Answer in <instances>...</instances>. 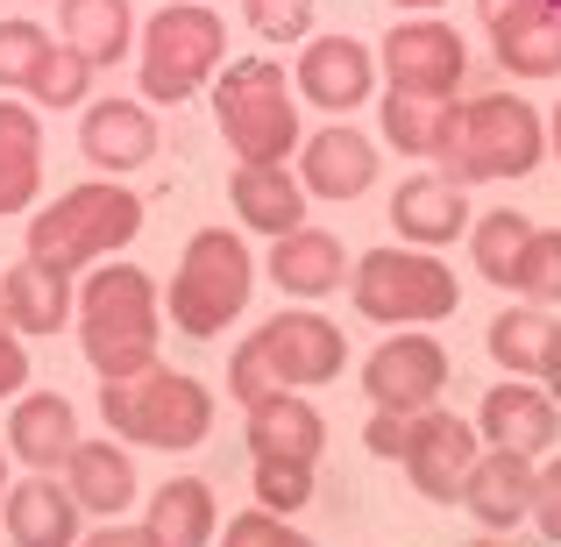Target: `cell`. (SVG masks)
<instances>
[{"label": "cell", "mask_w": 561, "mask_h": 547, "mask_svg": "<svg viewBox=\"0 0 561 547\" xmlns=\"http://www.w3.org/2000/svg\"><path fill=\"white\" fill-rule=\"evenodd\" d=\"M548 150V128L526 100L512 93H483L455 114L448 143H440V179L455 185H483V179H526Z\"/></svg>", "instance_id": "cell-4"}, {"label": "cell", "mask_w": 561, "mask_h": 547, "mask_svg": "<svg viewBox=\"0 0 561 547\" xmlns=\"http://www.w3.org/2000/svg\"><path fill=\"white\" fill-rule=\"evenodd\" d=\"M85 86H93V65H85V57L71 50V43H65V50L50 43V57L36 65V79H28L22 93H28V100H43V107H79Z\"/></svg>", "instance_id": "cell-33"}, {"label": "cell", "mask_w": 561, "mask_h": 547, "mask_svg": "<svg viewBox=\"0 0 561 547\" xmlns=\"http://www.w3.org/2000/svg\"><path fill=\"white\" fill-rule=\"evenodd\" d=\"M342 356H348L342 328L299 306V314L263 320V328L249 334L242 349H234L228 391L242 398V406H256V398H271V391H306V384H334V377H342Z\"/></svg>", "instance_id": "cell-2"}, {"label": "cell", "mask_w": 561, "mask_h": 547, "mask_svg": "<svg viewBox=\"0 0 561 547\" xmlns=\"http://www.w3.org/2000/svg\"><path fill=\"white\" fill-rule=\"evenodd\" d=\"M43 57H50V36H43L36 22H0V93H8V86H28Z\"/></svg>", "instance_id": "cell-35"}, {"label": "cell", "mask_w": 561, "mask_h": 547, "mask_svg": "<svg viewBox=\"0 0 561 547\" xmlns=\"http://www.w3.org/2000/svg\"><path fill=\"white\" fill-rule=\"evenodd\" d=\"M0 306H8L14 334H57L71 314H79V285H71L65 263H43V257H22L8 277H0Z\"/></svg>", "instance_id": "cell-14"}, {"label": "cell", "mask_w": 561, "mask_h": 547, "mask_svg": "<svg viewBox=\"0 0 561 547\" xmlns=\"http://www.w3.org/2000/svg\"><path fill=\"white\" fill-rule=\"evenodd\" d=\"M405 434H412V412H391V406H377V412H370V426H363V441H370V455H383V463H398V448H405Z\"/></svg>", "instance_id": "cell-41"}, {"label": "cell", "mask_w": 561, "mask_h": 547, "mask_svg": "<svg viewBox=\"0 0 561 547\" xmlns=\"http://www.w3.org/2000/svg\"><path fill=\"white\" fill-rule=\"evenodd\" d=\"M462 505L477 512V526H519L526 505H534V455H512V448H491L469 463L462 477Z\"/></svg>", "instance_id": "cell-20"}, {"label": "cell", "mask_w": 561, "mask_h": 547, "mask_svg": "<svg viewBox=\"0 0 561 547\" xmlns=\"http://www.w3.org/2000/svg\"><path fill=\"white\" fill-rule=\"evenodd\" d=\"M561 320L548 306H512V314L491 320V356L512 369V377H534V369H548V349H554Z\"/></svg>", "instance_id": "cell-30"}, {"label": "cell", "mask_w": 561, "mask_h": 547, "mask_svg": "<svg viewBox=\"0 0 561 547\" xmlns=\"http://www.w3.org/2000/svg\"><path fill=\"white\" fill-rule=\"evenodd\" d=\"M79 150H85V164L114 171V179L142 171V164L157 157V122H150V107H142V100H100V107H85Z\"/></svg>", "instance_id": "cell-16"}, {"label": "cell", "mask_w": 561, "mask_h": 547, "mask_svg": "<svg viewBox=\"0 0 561 547\" xmlns=\"http://www.w3.org/2000/svg\"><path fill=\"white\" fill-rule=\"evenodd\" d=\"M0 512H8L14 547H79V498L57 491L50 477H22L0 498Z\"/></svg>", "instance_id": "cell-22"}, {"label": "cell", "mask_w": 561, "mask_h": 547, "mask_svg": "<svg viewBox=\"0 0 561 547\" xmlns=\"http://www.w3.org/2000/svg\"><path fill=\"white\" fill-rule=\"evenodd\" d=\"M512 285H519L534 306H554L561 299V228H534V242H526Z\"/></svg>", "instance_id": "cell-34"}, {"label": "cell", "mask_w": 561, "mask_h": 547, "mask_svg": "<svg viewBox=\"0 0 561 547\" xmlns=\"http://www.w3.org/2000/svg\"><path fill=\"white\" fill-rule=\"evenodd\" d=\"M100 412L122 441H142V448H199L214 434V391L185 369H142V377H107L100 384Z\"/></svg>", "instance_id": "cell-3"}, {"label": "cell", "mask_w": 561, "mask_h": 547, "mask_svg": "<svg viewBox=\"0 0 561 547\" xmlns=\"http://www.w3.org/2000/svg\"><path fill=\"white\" fill-rule=\"evenodd\" d=\"M43 192V128L36 107L0 100V214H22Z\"/></svg>", "instance_id": "cell-26"}, {"label": "cell", "mask_w": 561, "mask_h": 547, "mask_svg": "<svg viewBox=\"0 0 561 547\" xmlns=\"http://www.w3.org/2000/svg\"><path fill=\"white\" fill-rule=\"evenodd\" d=\"M526 242H534V220L512 214V206H497V214L469 220V257H477V271L491 277V285H512V271H519Z\"/></svg>", "instance_id": "cell-31"}, {"label": "cell", "mask_w": 561, "mask_h": 547, "mask_svg": "<svg viewBox=\"0 0 561 547\" xmlns=\"http://www.w3.org/2000/svg\"><path fill=\"white\" fill-rule=\"evenodd\" d=\"M548 136H554V157H561V107H554V128H548Z\"/></svg>", "instance_id": "cell-46"}, {"label": "cell", "mask_w": 561, "mask_h": 547, "mask_svg": "<svg viewBox=\"0 0 561 547\" xmlns=\"http://www.w3.org/2000/svg\"><path fill=\"white\" fill-rule=\"evenodd\" d=\"M228 200H234V214H242V228H256V235H291V228H306V185L291 179L285 164H242L228 179Z\"/></svg>", "instance_id": "cell-23"}, {"label": "cell", "mask_w": 561, "mask_h": 547, "mask_svg": "<svg viewBox=\"0 0 561 547\" xmlns=\"http://www.w3.org/2000/svg\"><path fill=\"white\" fill-rule=\"evenodd\" d=\"M497 71H519V79H554L561 71V14H540V22L519 29H491Z\"/></svg>", "instance_id": "cell-32"}, {"label": "cell", "mask_w": 561, "mask_h": 547, "mask_svg": "<svg viewBox=\"0 0 561 547\" xmlns=\"http://www.w3.org/2000/svg\"><path fill=\"white\" fill-rule=\"evenodd\" d=\"M391 228L405 235V242H420V249L455 242V235L469 228V200H462V185L440 179V171H420V179H405V185L391 192Z\"/></svg>", "instance_id": "cell-19"}, {"label": "cell", "mask_w": 561, "mask_h": 547, "mask_svg": "<svg viewBox=\"0 0 561 547\" xmlns=\"http://www.w3.org/2000/svg\"><path fill=\"white\" fill-rule=\"evenodd\" d=\"M249 285H256L249 249L234 242L228 228H199L185 242L179 277H171V320H179V334H192V342H214V334L249 306Z\"/></svg>", "instance_id": "cell-8"}, {"label": "cell", "mask_w": 561, "mask_h": 547, "mask_svg": "<svg viewBox=\"0 0 561 547\" xmlns=\"http://www.w3.org/2000/svg\"><path fill=\"white\" fill-rule=\"evenodd\" d=\"M22 384H28V349L14 334L8 306H0V398H22Z\"/></svg>", "instance_id": "cell-40"}, {"label": "cell", "mask_w": 561, "mask_h": 547, "mask_svg": "<svg viewBox=\"0 0 561 547\" xmlns=\"http://www.w3.org/2000/svg\"><path fill=\"white\" fill-rule=\"evenodd\" d=\"M65 43L85 57V65H122L128 43H136V8L128 0H65Z\"/></svg>", "instance_id": "cell-27"}, {"label": "cell", "mask_w": 561, "mask_h": 547, "mask_svg": "<svg viewBox=\"0 0 561 547\" xmlns=\"http://www.w3.org/2000/svg\"><path fill=\"white\" fill-rule=\"evenodd\" d=\"M0 498H8V455H0Z\"/></svg>", "instance_id": "cell-47"}, {"label": "cell", "mask_w": 561, "mask_h": 547, "mask_svg": "<svg viewBox=\"0 0 561 547\" xmlns=\"http://www.w3.org/2000/svg\"><path fill=\"white\" fill-rule=\"evenodd\" d=\"M377 86V50L363 36H313L299 50V93L328 114H348L363 107Z\"/></svg>", "instance_id": "cell-13"}, {"label": "cell", "mask_w": 561, "mask_h": 547, "mask_svg": "<svg viewBox=\"0 0 561 547\" xmlns=\"http://www.w3.org/2000/svg\"><path fill=\"white\" fill-rule=\"evenodd\" d=\"M477 426H483V441L491 448H512V455H548L554 448V434H561V406L540 384H497L491 398H483V412H477Z\"/></svg>", "instance_id": "cell-15"}, {"label": "cell", "mask_w": 561, "mask_h": 547, "mask_svg": "<svg viewBox=\"0 0 561 547\" xmlns=\"http://www.w3.org/2000/svg\"><path fill=\"white\" fill-rule=\"evenodd\" d=\"M242 14L263 43H299L313 29V0H242Z\"/></svg>", "instance_id": "cell-37"}, {"label": "cell", "mask_w": 561, "mask_h": 547, "mask_svg": "<svg viewBox=\"0 0 561 547\" xmlns=\"http://www.w3.org/2000/svg\"><path fill=\"white\" fill-rule=\"evenodd\" d=\"M477 14L491 29H519V22H540V14H554V0H477Z\"/></svg>", "instance_id": "cell-42"}, {"label": "cell", "mask_w": 561, "mask_h": 547, "mask_svg": "<svg viewBox=\"0 0 561 547\" xmlns=\"http://www.w3.org/2000/svg\"><path fill=\"white\" fill-rule=\"evenodd\" d=\"M313 498V463H256V505L263 512H299Z\"/></svg>", "instance_id": "cell-36"}, {"label": "cell", "mask_w": 561, "mask_h": 547, "mask_svg": "<svg viewBox=\"0 0 561 547\" xmlns=\"http://www.w3.org/2000/svg\"><path fill=\"white\" fill-rule=\"evenodd\" d=\"M377 65H383V79H391V93L455 100V86H462V71H469V50H462V36H455L448 22L420 14V22H398L391 36H383Z\"/></svg>", "instance_id": "cell-10"}, {"label": "cell", "mask_w": 561, "mask_h": 547, "mask_svg": "<svg viewBox=\"0 0 561 547\" xmlns=\"http://www.w3.org/2000/svg\"><path fill=\"white\" fill-rule=\"evenodd\" d=\"M150 540L157 547H206L214 540V526H220V505H214V491H206L199 477H171L164 491L150 498Z\"/></svg>", "instance_id": "cell-28"}, {"label": "cell", "mask_w": 561, "mask_h": 547, "mask_svg": "<svg viewBox=\"0 0 561 547\" xmlns=\"http://www.w3.org/2000/svg\"><path fill=\"white\" fill-rule=\"evenodd\" d=\"M320 448H328V420L306 398L271 391L249 406V455L256 463H320Z\"/></svg>", "instance_id": "cell-17"}, {"label": "cell", "mask_w": 561, "mask_h": 547, "mask_svg": "<svg viewBox=\"0 0 561 547\" xmlns=\"http://www.w3.org/2000/svg\"><path fill=\"white\" fill-rule=\"evenodd\" d=\"M462 306L455 271L434 249H370L356 263V314L383 320V328H426V320H448Z\"/></svg>", "instance_id": "cell-7"}, {"label": "cell", "mask_w": 561, "mask_h": 547, "mask_svg": "<svg viewBox=\"0 0 561 547\" xmlns=\"http://www.w3.org/2000/svg\"><path fill=\"white\" fill-rule=\"evenodd\" d=\"M469 463H477V426L455 420V412H434V406L412 412V434H405V448H398V469L412 477V491L434 498V505H455Z\"/></svg>", "instance_id": "cell-11"}, {"label": "cell", "mask_w": 561, "mask_h": 547, "mask_svg": "<svg viewBox=\"0 0 561 547\" xmlns=\"http://www.w3.org/2000/svg\"><path fill=\"white\" fill-rule=\"evenodd\" d=\"M299 185L320 192V200H363L377 185V143L363 128H320L306 143V164H299Z\"/></svg>", "instance_id": "cell-18"}, {"label": "cell", "mask_w": 561, "mask_h": 547, "mask_svg": "<svg viewBox=\"0 0 561 547\" xmlns=\"http://www.w3.org/2000/svg\"><path fill=\"white\" fill-rule=\"evenodd\" d=\"M79 547H157V540H150V526H100V534L79 540Z\"/></svg>", "instance_id": "cell-43"}, {"label": "cell", "mask_w": 561, "mask_h": 547, "mask_svg": "<svg viewBox=\"0 0 561 547\" xmlns=\"http://www.w3.org/2000/svg\"><path fill=\"white\" fill-rule=\"evenodd\" d=\"M554 14H561V0H554Z\"/></svg>", "instance_id": "cell-49"}, {"label": "cell", "mask_w": 561, "mask_h": 547, "mask_svg": "<svg viewBox=\"0 0 561 547\" xmlns=\"http://www.w3.org/2000/svg\"><path fill=\"white\" fill-rule=\"evenodd\" d=\"M157 328H164V306H157L150 271L93 263V277L79 285V349L100 369V384L157 369Z\"/></svg>", "instance_id": "cell-1"}, {"label": "cell", "mask_w": 561, "mask_h": 547, "mask_svg": "<svg viewBox=\"0 0 561 547\" xmlns=\"http://www.w3.org/2000/svg\"><path fill=\"white\" fill-rule=\"evenodd\" d=\"M526 512H534V526L561 547V463L534 469V505H526Z\"/></svg>", "instance_id": "cell-39"}, {"label": "cell", "mask_w": 561, "mask_h": 547, "mask_svg": "<svg viewBox=\"0 0 561 547\" xmlns=\"http://www.w3.org/2000/svg\"><path fill=\"white\" fill-rule=\"evenodd\" d=\"M363 391H370V406H391V412L434 406V398L448 391V349H440L434 334H405V328H398L383 349H370V363H363Z\"/></svg>", "instance_id": "cell-12"}, {"label": "cell", "mask_w": 561, "mask_h": 547, "mask_svg": "<svg viewBox=\"0 0 561 547\" xmlns=\"http://www.w3.org/2000/svg\"><path fill=\"white\" fill-rule=\"evenodd\" d=\"M455 100H420V93H383V143L405 157H440V143H448L455 128Z\"/></svg>", "instance_id": "cell-29"}, {"label": "cell", "mask_w": 561, "mask_h": 547, "mask_svg": "<svg viewBox=\"0 0 561 547\" xmlns=\"http://www.w3.org/2000/svg\"><path fill=\"white\" fill-rule=\"evenodd\" d=\"M477 547H497V540H477Z\"/></svg>", "instance_id": "cell-48"}, {"label": "cell", "mask_w": 561, "mask_h": 547, "mask_svg": "<svg viewBox=\"0 0 561 547\" xmlns=\"http://www.w3.org/2000/svg\"><path fill=\"white\" fill-rule=\"evenodd\" d=\"M79 448V412L65 391H22V406L8 412V455H22L28 469H57Z\"/></svg>", "instance_id": "cell-21"}, {"label": "cell", "mask_w": 561, "mask_h": 547, "mask_svg": "<svg viewBox=\"0 0 561 547\" xmlns=\"http://www.w3.org/2000/svg\"><path fill=\"white\" fill-rule=\"evenodd\" d=\"M214 122L242 164H285V150L299 143V100L271 57H242L214 86Z\"/></svg>", "instance_id": "cell-6"}, {"label": "cell", "mask_w": 561, "mask_h": 547, "mask_svg": "<svg viewBox=\"0 0 561 547\" xmlns=\"http://www.w3.org/2000/svg\"><path fill=\"white\" fill-rule=\"evenodd\" d=\"M342 271H348L342 235H328V228H291V235H277V249H271V277H277L285 299H328V292L342 285Z\"/></svg>", "instance_id": "cell-24"}, {"label": "cell", "mask_w": 561, "mask_h": 547, "mask_svg": "<svg viewBox=\"0 0 561 547\" xmlns=\"http://www.w3.org/2000/svg\"><path fill=\"white\" fill-rule=\"evenodd\" d=\"M136 235H142V200L128 185H71L57 206H43L28 220V257L65 263V271H93Z\"/></svg>", "instance_id": "cell-5"}, {"label": "cell", "mask_w": 561, "mask_h": 547, "mask_svg": "<svg viewBox=\"0 0 561 547\" xmlns=\"http://www.w3.org/2000/svg\"><path fill=\"white\" fill-rule=\"evenodd\" d=\"M540 377H548V398L561 406V334H554V349H548V369H540Z\"/></svg>", "instance_id": "cell-44"}, {"label": "cell", "mask_w": 561, "mask_h": 547, "mask_svg": "<svg viewBox=\"0 0 561 547\" xmlns=\"http://www.w3.org/2000/svg\"><path fill=\"white\" fill-rule=\"evenodd\" d=\"M220 50H228V29L199 0H179V8L150 14V29H142V93L157 107H185L220 71Z\"/></svg>", "instance_id": "cell-9"}, {"label": "cell", "mask_w": 561, "mask_h": 547, "mask_svg": "<svg viewBox=\"0 0 561 547\" xmlns=\"http://www.w3.org/2000/svg\"><path fill=\"white\" fill-rule=\"evenodd\" d=\"M65 491L79 498V512L114 520V512H128V498H136V463H128V448H114V441H79V448L65 455Z\"/></svg>", "instance_id": "cell-25"}, {"label": "cell", "mask_w": 561, "mask_h": 547, "mask_svg": "<svg viewBox=\"0 0 561 547\" xmlns=\"http://www.w3.org/2000/svg\"><path fill=\"white\" fill-rule=\"evenodd\" d=\"M220 547H313L299 534V526H285V512H234L228 534H220Z\"/></svg>", "instance_id": "cell-38"}, {"label": "cell", "mask_w": 561, "mask_h": 547, "mask_svg": "<svg viewBox=\"0 0 561 547\" xmlns=\"http://www.w3.org/2000/svg\"><path fill=\"white\" fill-rule=\"evenodd\" d=\"M391 8H440V0H391Z\"/></svg>", "instance_id": "cell-45"}]
</instances>
